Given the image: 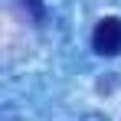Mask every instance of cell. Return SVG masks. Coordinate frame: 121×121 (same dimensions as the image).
<instances>
[{
	"mask_svg": "<svg viewBox=\"0 0 121 121\" xmlns=\"http://www.w3.org/2000/svg\"><path fill=\"white\" fill-rule=\"evenodd\" d=\"M92 46H95L98 56H118L121 52V20L118 17L98 20L95 33H92Z\"/></svg>",
	"mask_w": 121,
	"mask_h": 121,
	"instance_id": "obj_1",
	"label": "cell"
}]
</instances>
